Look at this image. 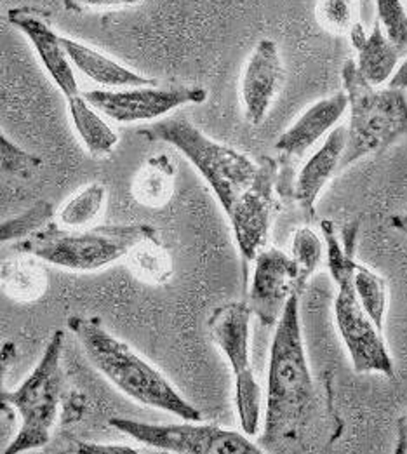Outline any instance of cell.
Returning a JSON list of instances; mask_svg holds the SVG:
<instances>
[{"instance_id":"6da1fadb","label":"cell","mask_w":407,"mask_h":454,"mask_svg":"<svg viewBox=\"0 0 407 454\" xmlns=\"http://www.w3.org/2000/svg\"><path fill=\"white\" fill-rule=\"evenodd\" d=\"M146 141H162L178 148L215 192L231 225L247 267L267 247L273 216L278 213V160L249 155L215 141L181 117H168L137 131Z\"/></svg>"},{"instance_id":"7a4b0ae2","label":"cell","mask_w":407,"mask_h":454,"mask_svg":"<svg viewBox=\"0 0 407 454\" xmlns=\"http://www.w3.org/2000/svg\"><path fill=\"white\" fill-rule=\"evenodd\" d=\"M316 409V385L309 367L294 293L275 325L271 340L265 425L260 446L282 451L300 442Z\"/></svg>"},{"instance_id":"3957f363","label":"cell","mask_w":407,"mask_h":454,"mask_svg":"<svg viewBox=\"0 0 407 454\" xmlns=\"http://www.w3.org/2000/svg\"><path fill=\"white\" fill-rule=\"evenodd\" d=\"M67 322L92 365L122 394L146 408L166 411L184 421H202V412L159 369L110 334L101 318L72 316Z\"/></svg>"},{"instance_id":"277c9868","label":"cell","mask_w":407,"mask_h":454,"mask_svg":"<svg viewBox=\"0 0 407 454\" xmlns=\"http://www.w3.org/2000/svg\"><path fill=\"white\" fill-rule=\"evenodd\" d=\"M152 237H159L157 228L145 223L74 230L51 222L34 235L18 240L12 249L59 269L94 272L126 258L137 242Z\"/></svg>"},{"instance_id":"5b68a950","label":"cell","mask_w":407,"mask_h":454,"mask_svg":"<svg viewBox=\"0 0 407 454\" xmlns=\"http://www.w3.org/2000/svg\"><path fill=\"white\" fill-rule=\"evenodd\" d=\"M327 269L338 286L334 300V318L340 336L348 350L352 365L359 374L378 372L394 378V361L383 340V331L369 317L352 286L354 251L343 246L331 222H322Z\"/></svg>"},{"instance_id":"8992f818","label":"cell","mask_w":407,"mask_h":454,"mask_svg":"<svg viewBox=\"0 0 407 454\" xmlns=\"http://www.w3.org/2000/svg\"><path fill=\"white\" fill-rule=\"evenodd\" d=\"M343 91L348 98L350 121L341 169L367 155L380 153L407 135L406 91L395 88L378 90L362 77L356 59L341 68Z\"/></svg>"},{"instance_id":"52a82bcc","label":"cell","mask_w":407,"mask_h":454,"mask_svg":"<svg viewBox=\"0 0 407 454\" xmlns=\"http://www.w3.org/2000/svg\"><path fill=\"white\" fill-rule=\"evenodd\" d=\"M63 341L65 333L54 331L30 376L16 390L0 394V403L20 414V430L2 454L27 453L49 442L63 394Z\"/></svg>"},{"instance_id":"ba28073f","label":"cell","mask_w":407,"mask_h":454,"mask_svg":"<svg viewBox=\"0 0 407 454\" xmlns=\"http://www.w3.org/2000/svg\"><path fill=\"white\" fill-rule=\"evenodd\" d=\"M251 317L253 310L247 301H230L215 309L207 318V329L231 365L235 376V408L242 432L254 437L262 427L263 394L251 367Z\"/></svg>"},{"instance_id":"9c48e42d","label":"cell","mask_w":407,"mask_h":454,"mask_svg":"<svg viewBox=\"0 0 407 454\" xmlns=\"http://www.w3.org/2000/svg\"><path fill=\"white\" fill-rule=\"evenodd\" d=\"M186 423H143L128 418H112L110 425L136 442L176 454H262L267 453L260 444L251 442L246 435L226 430L218 425Z\"/></svg>"},{"instance_id":"30bf717a","label":"cell","mask_w":407,"mask_h":454,"mask_svg":"<svg viewBox=\"0 0 407 454\" xmlns=\"http://www.w3.org/2000/svg\"><path fill=\"white\" fill-rule=\"evenodd\" d=\"M90 105L108 119L121 124L155 121L184 105H200L209 92L188 86H139L122 90H94L84 92Z\"/></svg>"},{"instance_id":"8fae6325","label":"cell","mask_w":407,"mask_h":454,"mask_svg":"<svg viewBox=\"0 0 407 454\" xmlns=\"http://www.w3.org/2000/svg\"><path fill=\"white\" fill-rule=\"evenodd\" d=\"M348 108L347 92L340 91L329 98L309 106L298 121L284 131L275 143V150L278 153V195L280 197H293V164L294 160L301 159L317 141L338 124L343 114Z\"/></svg>"},{"instance_id":"7c38bea8","label":"cell","mask_w":407,"mask_h":454,"mask_svg":"<svg viewBox=\"0 0 407 454\" xmlns=\"http://www.w3.org/2000/svg\"><path fill=\"white\" fill-rule=\"evenodd\" d=\"M294 293L301 294L303 287L293 256L277 247H263L254 260L247 293V305L253 316L267 327L277 325Z\"/></svg>"},{"instance_id":"4fadbf2b","label":"cell","mask_w":407,"mask_h":454,"mask_svg":"<svg viewBox=\"0 0 407 454\" xmlns=\"http://www.w3.org/2000/svg\"><path fill=\"white\" fill-rule=\"evenodd\" d=\"M7 20L30 41L51 81L63 92L67 101L77 98L81 91L74 65L61 43V35L56 34L44 14L32 7H14L7 12Z\"/></svg>"},{"instance_id":"5bb4252c","label":"cell","mask_w":407,"mask_h":454,"mask_svg":"<svg viewBox=\"0 0 407 454\" xmlns=\"http://www.w3.org/2000/svg\"><path fill=\"white\" fill-rule=\"evenodd\" d=\"M284 65L277 43L260 41L253 49L240 81V99L244 117L251 126L267 119L271 105L284 84Z\"/></svg>"},{"instance_id":"9a60e30c","label":"cell","mask_w":407,"mask_h":454,"mask_svg":"<svg viewBox=\"0 0 407 454\" xmlns=\"http://www.w3.org/2000/svg\"><path fill=\"white\" fill-rule=\"evenodd\" d=\"M347 146V128H334L322 146L305 162L300 169L294 184H293V199L303 209V213L314 220L316 218V204L320 192L327 182L334 176L338 169H341V159Z\"/></svg>"},{"instance_id":"2e32d148","label":"cell","mask_w":407,"mask_h":454,"mask_svg":"<svg viewBox=\"0 0 407 454\" xmlns=\"http://www.w3.org/2000/svg\"><path fill=\"white\" fill-rule=\"evenodd\" d=\"M348 37L357 51L356 63L362 77L376 88L390 82L399 68L401 49L387 37L381 25L376 21L372 30L365 32L362 23H356L348 32Z\"/></svg>"},{"instance_id":"e0dca14e","label":"cell","mask_w":407,"mask_h":454,"mask_svg":"<svg viewBox=\"0 0 407 454\" xmlns=\"http://www.w3.org/2000/svg\"><path fill=\"white\" fill-rule=\"evenodd\" d=\"M65 51L74 65L82 75L92 82L103 86L105 90L113 88H139V86H155L157 81L145 77L131 68L121 65L110 56L99 52L98 49L86 46L75 39L61 37Z\"/></svg>"},{"instance_id":"ac0fdd59","label":"cell","mask_w":407,"mask_h":454,"mask_svg":"<svg viewBox=\"0 0 407 454\" xmlns=\"http://www.w3.org/2000/svg\"><path fill=\"white\" fill-rule=\"evenodd\" d=\"M175 176L176 171L169 157L162 153L150 157L133 178L131 192L136 202L152 209H162L175 193Z\"/></svg>"},{"instance_id":"d6986e66","label":"cell","mask_w":407,"mask_h":454,"mask_svg":"<svg viewBox=\"0 0 407 454\" xmlns=\"http://www.w3.org/2000/svg\"><path fill=\"white\" fill-rule=\"evenodd\" d=\"M67 103L74 129L77 137H81L86 150L96 159L110 155L119 143V137L98 114L99 110L90 105L84 92L74 99H68Z\"/></svg>"},{"instance_id":"ffe728a7","label":"cell","mask_w":407,"mask_h":454,"mask_svg":"<svg viewBox=\"0 0 407 454\" xmlns=\"http://www.w3.org/2000/svg\"><path fill=\"white\" fill-rule=\"evenodd\" d=\"M12 258L2 263V289L20 303H32L44 296L47 275L35 256Z\"/></svg>"},{"instance_id":"44dd1931","label":"cell","mask_w":407,"mask_h":454,"mask_svg":"<svg viewBox=\"0 0 407 454\" xmlns=\"http://www.w3.org/2000/svg\"><path fill=\"white\" fill-rule=\"evenodd\" d=\"M126 262L136 278L146 284H166L173 275V260L159 237L137 242L128 253Z\"/></svg>"},{"instance_id":"7402d4cb","label":"cell","mask_w":407,"mask_h":454,"mask_svg":"<svg viewBox=\"0 0 407 454\" xmlns=\"http://www.w3.org/2000/svg\"><path fill=\"white\" fill-rule=\"evenodd\" d=\"M352 286L356 289V294H357L364 310L383 331L385 316H387V309H388L387 280L356 260L354 267H352Z\"/></svg>"},{"instance_id":"603a6c76","label":"cell","mask_w":407,"mask_h":454,"mask_svg":"<svg viewBox=\"0 0 407 454\" xmlns=\"http://www.w3.org/2000/svg\"><path fill=\"white\" fill-rule=\"evenodd\" d=\"M106 188L101 183H90L79 193H75L59 209V223L65 227L81 228L90 225L98 218L105 206Z\"/></svg>"},{"instance_id":"cb8c5ba5","label":"cell","mask_w":407,"mask_h":454,"mask_svg":"<svg viewBox=\"0 0 407 454\" xmlns=\"http://www.w3.org/2000/svg\"><path fill=\"white\" fill-rule=\"evenodd\" d=\"M325 254L324 237L320 239L310 227H300L293 235L291 256L300 269L301 287L305 289L309 278L314 275Z\"/></svg>"},{"instance_id":"d4e9b609","label":"cell","mask_w":407,"mask_h":454,"mask_svg":"<svg viewBox=\"0 0 407 454\" xmlns=\"http://www.w3.org/2000/svg\"><path fill=\"white\" fill-rule=\"evenodd\" d=\"M54 218V207L47 200H39L21 215L5 220L0 228V237L2 242L9 240H23L41 228H44L47 223H51Z\"/></svg>"},{"instance_id":"484cf974","label":"cell","mask_w":407,"mask_h":454,"mask_svg":"<svg viewBox=\"0 0 407 454\" xmlns=\"http://www.w3.org/2000/svg\"><path fill=\"white\" fill-rule=\"evenodd\" d=\"M359 0H317L318 25L331 34H348L357 21Z\"/></svg>"},{"instance_id":"4316f807","label":"cell","mask_w":407,"mask_h":454,"mask_svg":"<svg viewBox=\"0 0 407 454\" xmlns=\"http://www.w3.org/2000/svg\"><path fill=\"white\" fill-rule=\"evenodd\" d=\"M0 153H2L0 166H2L4 175H11V176H16V178L28 180L43 168V159L41 157L20 148L14 141H11L5 135L0 137Z\"/></svg>"},{"instance_id":"83f0119b","label":"cell","mask_w":407,"mask_h":454,"mask_svg":"<svg viewBox=\"0 0 407 454\" xmlns=\"http://www.w3.org/2000/svg\"><path fill=\"white\" fill-rule=\"evenodd\" d=\"M378 23L401 51L407 46V5L404 0H376Z\"/></svg>"},{"instance_id":"f1b7e54d","label":"cell","mask_w":407,"mask_h":454,"mask_svg":"<svg viewBox=\"0 0 407 454\" xmlns=\"http://www.w3.org/2000/svg\"><path fill=\"white\" fill-rule=\"evenodd\" d=\"M152 0H63L67 11L75 14H84L90 11H105V9H122L143 5Z\"/></svg>"},{"instance_id":"f546056e","label":"cell","mask_w":407,"mask_h":454,"mask_svg":"<svg viewBox=\"0 0 407 454\" xmlns=\"http://www.w3.org/2000/svg\"><path fill=\"white\" fill-rule=\"evenodd\" d=\"M77 451L79 453L90 454H126L139 453L137 450H133L131 446L124 444H92V442H77Z\"/></svg>"},{"instance_id":"4dcf8cb0","label":"cell","mask_w":407,"mask_h":454,"mask_svg":"<svg viewBox=\"0 0 407 454\" xmlns=\"http://www.w3.org/2000/svg\"><path fill=\"white\" fill-rule=\"evenodd\" d=\"M388 86L390 88H395V90H403V91H406L407 90V59L397 68V72L394 74V77L390 79V82H388Z\"/></svg>"},{"instance_id":"1f68e13d","label":"cell","mask_w":407,"mask_h":454,"mask_svg":"<svg viewBox=\"0 0 407 454\" xmlns=\"http://www.w3.org/2000/svg\"><path fill=\"white\" fill-rule=\"evenodd\" d=\"M407 453V412L404 418H401L399 423V442H397V453Z\"/></svg>"},{"instance_id":"d6a6232c","label":"cell","mask_w":407,"mask_h":454,"mask_svg":"<svg viewBox=\"0 0 407 454\" xmlns=\"http://www.w3.org/2000/svg\"><path fill=\"white\" fill-rule=\"evenodd\" d=\"M394 227L399 228L401 231L407 233V213L401 215V216H395L394 218Z\"/></svg>"},{"instance_id":"836d02e7","label":"cell","mask_w":407,"mask_h":454,"mask_svg":"<svg viewBox=\"0 0 407 454\" xmlns=\"http://www.w3.org/2000/svg\"><path fill=\"white\" fill-rule=\"evenodd\" d=\"M404 2H406V5H407V0H404Z\"/></svg>"},{"instance_id":"e575fe53","label":"cell","mask_w":407,"mask_h":454,"mask_svg":"<svg viewBox=\"0 0 407 454\" xmlns=\"http://www.w3.org/2000/svg\"><path fill=\"white\" fill-rule=\"evenodd\" d=\"M406 213H407V207H406Z\"/></svg>"}]
</instances>
